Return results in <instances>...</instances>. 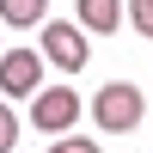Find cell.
Returning a JSON list of instances; mask_svg holds the SVG:
<instances>
[{
	"instance_id": "obj_1",
	"label": "cell",
	"mask_w": 153,
	"mask_h": 153,
	"mask_svg": "<svg viewBox=\"0 0 153 153\" xmlns=\"http://www.w3.org/2000/svg\"><path fill=\"white\" fill-rule=\"evenodd\" d=\"M141 110H147V98L135 92L129 80H110V86H98V98H92V123L104 135H129L135 123H141Z\"/></svg>"
},
{
	"instance_id": "obj_2",
	"label": "cell",
	"mask_w": 153,
	"mask_h": 153,
	"mask_svg": "<svg viewBox=\"0 0 153 153\" xmlns=\"http://www.w3.org/2000/svg\"><path fill=\"white\" fill-rule=\"evenodd\" d=\"M86 110H92V104H86L74 86H49V92L31 98V129H43V135H74V123H80Z\"/></svg>"
},
{
	"instance_id": "obj_3",
	"label": "cell",
	"mask_w": 153,
	"mask_h": 153,
	"mask_svg": "<svg viewBox=\"0 0 153 153\" xmlns=\"http://www.w3.org/2000/svg\"><path fill=\"white\" fill-rule=\"evenodd\" d=\"M43 92V49H6L0 55V98H37Z\"/></svg>"
},
{
	"instance_id": "obj_4",
	"label": "cell",
	"mask_w": 153,
	"mask_h": 153,
	"mask_svg": "<svg viewBox=\"0 0 153 153\" xmlns=\"http://www.w3.org/2000/svg\"><path fill=\"white\" fill-rule=\"evenodd\" d=\"M43 55L55 61V68L80 74L86 68V25H55V19H49L43 25Z\"/></svg>"
},
{
	"instance_id": "obj_5",
	"label": "cell",
	"mask_w": 153,
	"mask_h": 153,
	"mask_svg": "<svg viewBox=\"0 0 153 153\" xmlns=\"http://www.w3.org/2000/svg\"><path fill=\"white\" fill-rule=\"evenodd\" d=\"M123 6H129V0H80V25L98 31V37H110L123 25Z\"/></svg>"
},
{
	"instance_id": "obj_6",
	"label": "cell",
	"mask_w": 153,
	"mask_h": 153,
	"mask_svg": "<svg viewBox=\"0 0 153 153\" xmlns=\"http://www.w3.org/2000/svg\"><path fill=\"white\" fill-rule=\"evenodd\" d=\"M43 12H49V0H0V25H43Z\"/></svg>"
},
{
	"instance_id": "obj_7",
	"label": "cell",
	"mask_w": 153,
	"mask_h": 153,
	"mask_svg": "<svg viewBox=\"0 0 153 153\" xmlns=\"http://www.w3.org/2000/svg\"><path fill=\"white\" fill-rule=\"evenodd\" d=\"M19 147V117H12V104L0 98V153H12Z\"/></svg>"
},
{
	"instance_id": "obj_8",
	"label": "cell",
	"mask_w": 153,
	"mask_h": 153,
	"mask_svg": "<svg viewBox=\"0 0 153 153\" xmlns=\"http://www.w3.org/2000/svg\"><path fill=\"white\" fill-rule=\"evenodd\" d=\"M129 25L141 37H153V0H129Z\"/></svg>"
},
{
	"instance_id": "obj_9",
	"label": "cell",
	"mask_w": 153,
	"mask_h": 153,
	"mask_svg": "<svg viewBox=\"0 0 153 153\" xmlns=\"http://www.w3.org/2000/svg\"><path fill=\"white\" fill-rule=\"evenodd\" d=\"M49 153H104L98 141H86V135H55V147Z\"/></svg>"
},
{
	"instance_id": "obj_10",
	"label": "cell",
	"mask_w": 153,
	"mask_h": 153,
	"mask_svg": "<svg viewBox=\"0 0 153 153\" xmlns=\"http://www.w3.org/2000/svg\"><path fill=\"white\" fill-rule=\"evenodd\" d=\"M0 55H6V49H0Z\"/></svg>"
}]
</instances>
